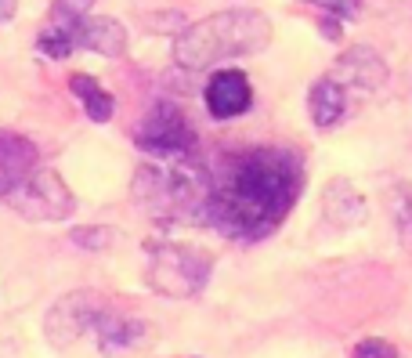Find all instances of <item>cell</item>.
<instances>
[{
  "mask_svg": "<svg viewBox=\"0 0 412 358\" xmlns=\"http://www.w3.org/2000/svg\"><path fill=\"white\" fill-rule=\"evenodd\" d=\"M308 171L293 149L282 145H250L228 156L217 174H210V196L203 221L225 239L260 243L290 217L304 196Z\"/></svg>",
  "mask_w": 412,
  "mask_h": 358,
  "instance_id": "6da1fadb",
  "label": "cell"
},
{
  "mask_svg": "<svg viewBox=\"0 0 412 358\" xmlns=\"http://www.w3.org/2000/svg\"><path fill=\"white\" fill-rule=\"evenodd\" d=\"M271 18L257 8H225L213 11L199 22H192L173 40V62L181 69H213L232 58L260 55L271 44Z\"/></svg>",
  "mask_w": 412,
  "mask_h": 358,
  "instance_id": "7a4b0ae2",
  "label": "cell"
},
{
  "mask_svg": "<svg viewBox=\"0 0 412 358\" xmlns=\"http://www.w3.org/2000/svg\"><path fill=\"white\" fill-rule=\"evenodd\" d=\"M134 196L152 206V214H170L178 221H203L210 174L192 156L163 159V166H141L134 178Z\"/></svg>",
  "mask_w": 412,
  "mask_h": 358,
  "instance_id": "3957f363",
  "label": "cell"
},
{
  "mask_svg": "<svg viewBox=\"0 0 412 358\" xmlns=\"http://www.w3.org/2000/svg\"><path fill=\"white\" fill-rule=\"evenodd\" d=\"M210 271H213V257L203 254V250H195V246H181V243L148 246L145 279L166 301L199 297L210 282Z\"/></svg>",
  "mask_w": 412,
  "mask_h": 358,
  "instance_id": "277c9868",
  "label": "cell"
},
{
  "mask_svg": "<svg viewBox=\"0 0 412 358\" xmlns=\"http://www.w3.org/2000/svg\"><path fill=\"white\" fill-rule=\"evenodd\" d=\"M134 141L141 152L156 156V159H188V156H195L199 134H195L192 120L173 101H156L148 109V116L141 120Z\"/></svg>",
  "mask_w": 412,
  "mask_h": 358,
  "instance_id": "5b68a950",
  "label": "cell"
},
{
  "mask_svg": "<svg viewBox=\"0 0 412 358\" xmlns=\"http://www.w3.org/2000/svg\"><path fill=\"white\" fill-rule=\"evenodd\" d=\"M4 203H11L18 214L40 217V221H62L76 210L73 192L65 188V181L55 171H33L18 188H11L4 196Z\"/></svg>",
  "mask_w": 412,
  "mask_h": 358,
  "instance_id": "8992f818",
  "label": "cell"
},
{
  "mask_svg": "<svg viewBox=\"0 0 412 358\" xmlns=\"http://www.w3.org/2000/svg\"><path fill=\"white\" fill-rule=\"evenodd\" d=\"M101 315H105V301L98 293H69L48 311V336L58 348H69L83 333H94Z\"/></svg>",
  "mask_w": 412,
  "mask_h": 358,
  "instance_id": "52a82bcc",
  "label": "cell"
},
{
  "mask_svg": "<svg viewBox=\"0 0 412 358\" xmlns=\"http://www.w3.org/2000/svg\"><path fill=\"white\" fill-rule=\"evenodd\" d=\"M203 101L217 123L246 116L253 109V83L243 69H213L203 87Z\"/></svg>",
  "mask_w": 412,
  "mask_h": 358,
  "instance_id": "ba28073f",
  "label": "cell"
},
{
  "mask_svg": "<svg viewBox=\"0 0 412 358\" xmlns=\"http://www.w3.org/2000/svg\"><path fill=\"white\" fill-rule=\"evenodd\" d=\"M333 76L343 83L347 91H362V94H373L387 83V62L380 58V51H373L369 44H355L340 51V58L333 62Z\"/></svg>",
  "mask_w": 412,
  "mask_h": 358,
  "instance_id": "9c48e42d",
  "label": "cell"
},
{
  "mask_svg": "<svg viewBox=\"0 0 412 358\" xmlns=\"http://www.w3.org/2000/svg\"><path fill=\"white\" fill-rule=\"evenodd\" d=\"M322 217L333 228H362L369 221V199L347 178H333L322 188Z\"/></svg>",
  "mask_w": 412,
  "mask_h": 358,
  "instance_id": "30bf717a",
  "label": "cell"
},
{
  "mask_svg": "<svg viewBox=\"0 0 412 358\" xmlns=\"http://www.w3.org/2000/svg\"><path fill=\"white\" fill-rule=\"evenodd\" d=\"M347 109H351V91H347L333 73L318 76L308 87V116H311V123L318 131L340 127V120L347 116Z\"/></svg>",
  "mask_w": 412,
  "mask_h": 358,
  "instance_id": "8fae6325",
  "label": "cell"
},
{
  "mask_svg": "<svg viewBox=\"0 0 412 358\" xmlns=\"http://www.w3.org/2000/svg\"><path fill=\"white\" fill-rule=\"evenodd\" d=\"M33 171H36V149H33V141L0 131V199H4L11 188H18Z\"/></svg>",
  "mask_w": 412,
  "mask_h": 358,
  "instance_id": "7c38bea8",
  "label": "cell"
},
{
  "mask_svg": "<svg viewBox=\"0 0 412 358\" xmlns=\"http://www.w3.org/2000/svg\"><path fill=\"white\" fill-rule=\"evenodd\" d=\"M91 336L98 341L101 355H127V351H134L145 341V322L130 319V315H116V311L105 308V315L98 319Z\"/></svg>",
  "mask_w": 412,
  "mask_h": 358,
  "instance_id": "4fadbf2b",
  "label": "cell"
},
{
  "mask_svg": "<svg viewBox=\"0 0 412 358\" xmlns=\"http://www.w3.org/2000/svg\"><path fill=\"white\" fill-rule=\"evenodd\" d=\"M98 51L105 58H120L127 51V29L116 22V18L105 15H87L83 22L76 26V51Z\"/></svg>",
  "mask_w": 412,
  "mask_h": 358,
  "instance_id": "5bb4252c",
  "label": "cell"
},
{
  "mask_svg": "<svg viewBox=\"0 0 412 358\" xmlns=\"http://www.w3.org/2000/svg\"><path fill=\"white\" fill-rule=\"evenodd\" d=\"M69 91L83 101V113L91 116V123H108V120H113V113H116V98L108 94L94 76H87V73L69 76Z\"/></svg>",
  "mask_w": 412,
  "mask_h": 358,
  "instance_id": "9a60e30c",
  "label": "cell"
},
{
  "mask_svg": "<svg viewBox=\"0 0 412 358\" xmlns=\"http://www.w3.org/2000/svg\"><path fill=\"white\" fill-rule=\"evenodd\" d=\"M387 206H390V221L398 228V239L402 246L412 254V185L395 181L387 188Z\"/></svg>",
  "mask_w": 412,
  "mask_h": 358,
  "instance_id": "2e32d148",
  "label": "cell"
},
{
  "mask_svg": "<svg viewBox=\"0 0 412 358\" xmlns=\"http://www.w3.org/2000/svg\"><path fill=\"white\" fill-rule=\"evenodd\" d=\"M36 48L43 58H69L76 51V26H65V22H51L48 29L40 33Z\"/></svg>",
  "mask_w": 412,
  "mask_h": 358,
  "instance_id": "e0dca14e",
  "label": "cell"
},
{
  "mask_svg": "<svg viewBox=\"0 0 412 358\" xmlns=\"http://www.w3.org/2000/svg\"><path fill=\"white\" fill-rule=\"evenodd\" d=\"M69 239L80 250H108L116 243V228H108V224H83V228H73Z\"/></svg>",
  "mask_w": 412,
  "mask_h": 358,
  "instance_id": "ac0fdd59",
  "label": "cell"
},
{
  "mask_svg": "<svg viewBox=\"0 0 412 358\" xmlns=\"http://www.w3.org/2000/svg\"><path fill=\"white\" fill-rule=\"evenodd\" d=\"M304 4L318 8V15L336 18V22H355V18L362 15V4H365V0H304Z\"/></svg>",
  "mask_w": 412,
  "mask_h": 358,
  "instance_id": "d6986e66",
  "label": "cell"
},
{
  "mask_svg": "<svg viewBox=\"0 0 412 358\" xmlns=\"http://www.w3.org/2000/svg\"><path fill=\"white\" fill-rule=\"evenodd\" d=\"M55 22H65V26H80L87 15H91L94 0H55Z\"/></svg>",
  "mask_w": 412,
  "mask_h": 358,
  "instance_id": "ffe728a7",
  "label": "cell"
},
{
  "mask_svg": "<svg viewBox=\"0 0 412 358\" xmlns=\"http://www.w3.org/2000/svg\"><path fill=\"white\" fill-rule=\"evenodd\" d=\"M351 358H402V351L398 344L383 341V336H365V341L351 348Z\"/></svg>",
  "mask_w": 412,
  "mask_h": 358,
  "instance_id": "44dd1931",
  "label": "cell"
},
{
  "mask_svg": "<svg viewBox=\"0 0 412 358\" xmlns=\"http://www.w3.org/2000/svg\"><path fill=\"white\" fill-rule=\"evenodd\" d=\"M318 33H322V40H336L343 36V22H336V18H325V15H318Z\"/></svg>",
  "mask_w": 412,
  "mask_h": 358,
  "instance_id": "7402d4cb",
  "label": "cell"
},
{
  "mask_svg": "<svg viewBox=\"0 0 412 358\" xmlns=\"http://www.w3.org/2000/svg\"><path fill=\"white\" fill-rule=\"evenodd\" d=\"M15 8H18V0H0V26L15 18Z\"/></svg>",
  "mask_w": 412,
  "mask_h": 358,
  "instance_id": "603a6c76",
  "label": "cell"
}]
</instances>
